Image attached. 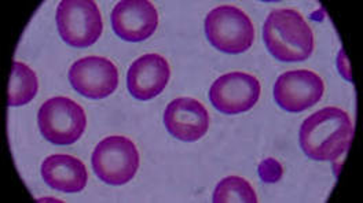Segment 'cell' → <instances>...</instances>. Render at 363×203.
<instances>
[{
    "instance_id": "obj_17",
    "label": "cell",
    "mask_w": 363,
    "mask_h": 203,
    "mask_svg": "<svg viewBox=\"0 0 363 203\" xmlns=\"http://www.w3.org/2000/svg\"><path fill=\"white\" fill-rule=\"evenodd\" d=\"M337 68H339L341 76H342L345 80L352 81V76H351V70H350V64H348V59H347V57H345V54H344L342 50H340V52H339Z\"/></svg>"
},
{
    "instance_id": "obj_11",
    "label": "cell",
    "mask_w": 363,
    "mask_h": 203,
    "mask_svg": "<svg viewBox=\"0 0 363 203\" xmlns=\"http://www.w3.org/2000/svg\"><path fill=\"white\" fill-rule=\"evenodd\" d=\"M164 125L178 140L197 141L209 129V114L197 99L177 98L164 112Z\"/></svg>"
},
{
    "instance_id": "obj_10",
    "label": "cell",
    "mask_w": 363,
    "mask_h": 203,
    "mask_svg": "<svg viewBox=\"0 0 363 203\" xmlns=\"http://www.w3.org/2000/svg\"><path fill=\"white\" fill-rule=\"evenodd\" d=\"M111 20L116 36L138 43L153 36L159 26V13L149 0H123L114 6Z\"/></svg>"
},
{
    "instance_id": "obj_8",
    "label": "cell",
    "mask_w": 363,
    "mask_h": 203,
    "mask_svg": "<svg viewBox=\"0 0 363 203\" xmlns=\"http://www.w3.org/2000/svg\"><path fill=\"white\" fill-rule=\"evenodd\" d=\"M325 83L317 73L306 69L281 74L274 86L277 105L288 113H301L322 99Z\"/></svg>"
},
{
    "instance_id": "obj_5",
    "label": "cell",
    "mask_w": 363,
    "mask_h": 203,
    "mask_svg": "<svg viewBox=\"0 0 363 203\" xmlns=\"http://www.w3.org/2000/svg\"><path fill=\"white\" fill-rule=\"evenodd\" d=\"M40 134L55 146L76 143L86 131L87 115L84 109L67 96L45 100L38 113Z\"/></svg>"
},
{
    "instance_id": "obj_4",
    "label": "cell",
    "mask_w": 363,
    "mask_h": 203,
    "mask_svg": "<svg viewBox=\"0 0 363 203\" xmlns=\"http://www.w3.org/2000/svg\"><path fill=\"white\" fill-rule=\"evenodd\" d=\"M91 163L99 180L109 185H124L135 178L139 153L134 141L128 137L109 136L98 143Z\"/></svg>"
},
{
    "instance_id": "obj_2",
    "label": "cell",
    "mask_w": 363,
    "mask_h": 203,
    "mask_svg": "<svg viewBox=\"0 0 363 203\" xmlns=\"http://www.w3.org/2000/svg\"><path fill=\"white\" fill-rule=\"evenodd\" d=\"M263 40L272 57L282 62H301L314 52V32L294 8L274 10L263 25Z\"/></svg>"
},
{
    "instance_id": "obj_13",
    "label": "cell",
    "mask_w": 363,
    "mask_h": 203,
    "mask_svg": "<svg viewBox=\"0 0 363 203\" xmlns=\"http://www.w3.org/2000/svg\"><path fill=\"white\" fill-rule=\"evenodd\" d=\"M42 178L50 188L73 194L86 188L89 173L80 159L67 154H54L43 161Z\"/></svg>"
},
{
    "instance_id": "obj_12",
    "label": "cell",
    "mask_w": 363,
    "mask_h": 203,
    "mask_svg": "<svg viewBox=\"0 0 363 203\" xmlns=\"http://www.w3.org/2000/svg\"><path fill=\"white\" fill-rule=\"evenodd\" d=\"M169 79L168 61L159 54H146L128 69L127 88L138 100H150L165 90Z\"/></svg>"
},
{
    "instance_id": "obj_9",
    "label": "cell",
    "mask_w": 363,
    "mask_h": 203,
    "mask_svg": "<svg viewBox=\"0 0 363 203\" xmlns=\"http://www.w3.org/2000/svg\"><path fill=\"white\" fill-rule=\"evenodd\" d=\"M73 90L89 99H105L118 87V69L104 57H86L69 69Z\"/></svg>"
},
{
    "instance_id": "obj_1",
    "label": "cell",
    "mask_w": 363,
    "mask_h": 203,
    "mask_svg": "<svg viewBox=\"0 0 363 203\" xmlns=\"http://www.w3.org/2000/svg\"><path fill=\"white\" fill-rule=\"evenodd\" d=\"M354 139L350 114L325 108L310 115L300 127V147L314 161H336L348 151Z\"/></svg>"
},
{
    "instance_id": "obj_7",
    "label": "cell",
    "mask_w": 363,
    "mask_h": 203,
    "mask_svg": "<svg viewBox=\"0 0 363 203\" xmlns=\"http://www.w3.org/2000/svg\"><path fill=\"white\" fill-rule=\"evenodd\" d=\"M260 81L250 73L231 71L220 76L211 86L209 99L213 108L220 113H245L260 98Z\"/></svg>"
},
{
    "instance_id": "obj_16",
    "label": "cell",
    "mask_w": 363,
    "mask_h": 203,
    "mask_svg": "<svg viewBox=\"0 0 363 203\" xmlns=\"http://www.w3.org/2000/svg\"><path fill=\"white\" fill-rule=\"evenodd\" d=\"M257 173L263 182L274 184L282 179L284 168H282L281 162H278L277 159L266 158L259 163Z\"/></svg>"
},
{
    "instance_id": "obj_6",
    "label": "cell",
    "mask_w": 363,
    "mask_h": 203,
    "mask_svg": "<svg viewBox=\"0 0 363 203\" xmlns=\"http://www.w3.org/2000/svg\"><path fill=\"white\" fill-rule=\"evenodd\" d=\"M55 20L61 39L76 48L96 43L104 30L102 16L94 0H62Z\"/></svg>"
},
{
    "instance_id": "obj_14",
    "label": "cell",
    "mask_w": 363,
    "mask_h": 203,
    "mask_svg": "<svg viewBox=\"0 0 363 203\" xmlns=\"http://www.w3.org/2000/svg\"><path fill=\"white\" fill-rule=\"evenodd\" d=\"M39 91L36 73L23 62H13L9 84V106L18 108L33 100Z\"/></svg>"
},
{
    "instance_id": "obj_3",
    "label": "cell",
    "mask_w": 363,
    "mask_h": 203,
    "mask_svg": "<svg viewBox=\"0 0 363 203\" xmlns=\"http://www.w3.org/2000/svg\"><path fill=\"white\" fill-rule=\"evenodd\" d=\"M209 43L225 54H242L255 40V26L250 16L235 6H219L205 18Z\"/></svg>"
},
{
    "instance_id": "obj_15",
    "label": "cell",
    "mask_w": 363,
    "mask_h": 203,
    "mask_svg": "<svg viewBox=\"0 0 363 203\" xmlns=\"http://www.w3.org/2000/svg\"><path fill=\"white\" fill-rule=\"evenodd\" d=\"M212 202L256 203L259 201L250 181L238 176H228L216 185L213 191Z\"/></svg>"
}]
</instances>
